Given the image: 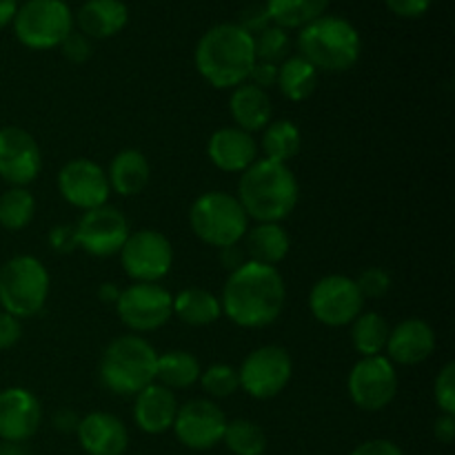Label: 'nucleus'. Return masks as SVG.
<instances>
[{
    "mask_svg": "<svg viewBox=\"0 0 455 455\" xmlns=\"http://www.w3.org/2000/svg\"><path fill=\"white\" fill-rule=\"evenodd\" d=\"M287 284L278 267L244 260L227 278L220 293L222 315L235 327L265 329L280 318Z\"/></svg>",
    "mask_w": 455,
    "mask_h": 455,
    "instance_id": "nucleus-1",
    "label": "nucleus"
},
{
    "mask_svg": "<svg viewBox=\"0 0 455 455\" xmlns=\"http://www.w3.org/2000/svg\"><path fill=\"white\" fill-rule=\"evenodd\" d=\"M194 62L204 83L213 89H234L247 83L256 65L253 36L238 22H222L200 36Z\"/></svg>",
    "mask_w": 455,
    "mask_h": 455,
    "instance_id": "nucleus-2",
    "label": "nucleus"
},
{
    "mask_svg": "<svg viewBox=\"0 0 455 455\" xmlns=\"http://www.w3.org/2000/svg\"><path fill=\"white\" fill-rule=\"evenodd\" d=\"M235 198L249 220L283 222L296 209L300 185L289 164L258 158L247 172L240 173Z\"/></svg>",
    "mask_w": 455,
    "mask_h": 455,
    "instance_id": "nucleus-3",
    "label": "nucleus"
},
{
    "mask_svg": "<svg viewBox=\"0 0 455 455\" xmlns=\"http://www.w3.org/2000/svg\"><path fill=\"white\" fill-rule=\"evenodd\" d=\"M298 56L324 74H345L354 69L363 53V38L354 22L342 16H320L298 34Z\"/></svg>",
    "mask_w": 455,
    "mask_h": 455,
    "instance_id": "nucleus-4",
    "label": "nucleus"
},
{
    "mask_svg": "<svg viewBox=\"0 0 455 455\" xmlns=\"http://www.w3.org/2000/svg\"><path fill=\"white\" fill-rule=\"evenodd\" d=\"M158 351L138 333L118 336L105 347L98 364V376L111 394L133 398L156 382Z\"/></svg>",
    "mask_w": 455,
    "mask_h": 455,
    "instance_id": "nucleus-5",
    "label": "nucleus"
},
{
    "mask_svg": "<svg viewBox=\"0 0 455 455\" xmlns=\"http://www.w3.org/2000/svg\"><path fill=\"white\" fill-rule=\"evenodd\" d=\"M189 227L200 243L222 251L243 243L249 229V218L235 194L207 191L191 204Z\"/></svg>",
    "mask_w": 455,
    "mask_h": 455,
    "instance_id": "nucleus-6",
    "label": "nucleus"
},
{
    "mask_svg": "<svg viewBox=\"0 0 455 455\" xmlns=\"http://www.w3.org/2000/svg\"><path fill=\"white\" fill-rule=\"evenodd\" d=\"M52 278L36 256H13L0 267V307L13 318H34L44 309Z\"/></svg>",
    "mask_w": 455,
    "mask_h": 455,
    "instance_id": "nucleus-7",
    "label": "nucleus"
},
{
    "mask_svg": "<svg viewBox=\"0 0 455 455\" xmlns=\"http://www.w3.org/2000/svg\"><path fill=\"white\" fill-rule=\"evenodd\" d=\"M12 25L18 43L36 52L58 49L76 29L74 13L65 0H27L18 4Z\"/></svg>",
    "mask_w": 455,
    "mask_h": 455,
    "instance_id": "nucleus-8",
    "label": "nucleus"
},
{
    "mask_svg": "<svg viewBox=\"0 0 455 455\" xmlns=\"http://www.w3.org/2000/svg\"><path fill=\"white\" fill-rule=\"evenodd\" d=\"M240 389L253 400H274L293 378V360L284 347L265 345L253 349L238 367Z\"/></svg>",
    "mask_w": 455,
    "mask_h": 455,
    "instance_id": "nucleus-9",
    "label": "nucleus"
},
{
    "mask_svg": "<svg viewBox=\"0 0 455 455\" xmlns=\"http://www.w3.org/2000/svg\"><path fill=\"white\" fill-rule=\"evenodd\" d=\"M116 311L132 333H151L173 318V296L160 283H133L118 293Z\"/></svg>",
    "mask_w": 455,
    "mask_h": 455,
    "instance_id": "nucleus-10",
    "label": "nucleus"
},
{
    "mask_svg": "<svg viewBox=\"0 0 455 455\" xmlns=\"http://www.w3.org/2000/svg\"><path fill=\"white\" fill-rule=\"evenodd\" d=\"M398 371L387 355L360 358L347 378L349 398L360 411H385L398 395Z\"/></svg>",
    "mask_w": 455,
    "mask_h": 455,
    "instance_id": "nucleus-11",
    "label": "nucleus"
},
{
    "mask_svg": "<svg viewBox=\"0 0 455 455\" xmlns=\"http://www.w3.org/2000/svg\"><path fill=\"white\" fill-rule=\"evenodd\" d=\"M309 311L324 327H349L364 311V298L354 278L329 274L311 287Z\"/></svg>",
    "mask_w": 455,
    "mask_h": 455,
    "instance_id": "nucleus-12",
    "label": "nucleus"
},
{
    "mask_svg": "<svg viewBox=\"0 0 455 455\" xmlns=\"http://www.w3.org/2000/svg\"><path fill=\"white\" fill-rule=\"evenodd\" d=\"M118 256L133 283H160L173 267L172 240L156 229L132 231Z\"/></svg>",
    "mask_w": 455,
    "mask_h": 455,
    "instance_id": "nucleus-13",
    "label": "nucleus"
},
{
    "mask_svg": "<svg viewBox=\"0 0 455 455\" xmlns=\"http://www.w3.org/2000/svg\"><path fill=\"white\" fill-rule=\"evenodd\" d=\"M76 244L93 258L118 256L123 244L127 243L132 227L127 216L111 204L83 212L80 220L74 225Z\"/></svg>",
    "mask_w": 455,
    "mask_h": 455,
    "instance_id": "nucleus-14",
    "label": "nucleus"
},
{
    "mask_svg": "<svg viewBox=\"0 0 455 455\" xmlns=\"http://www.w3.org/2000/svg\"><path fill=\"white\" fill-rule=\"evenodd\" d=\"M227 416L213 400L194 398L178 407L172 431L178 443L191 451H209L222 443Z\"/></svg>",
    "mask_w": 455,
    "mask_h": 455,
    "instance_id": "nucleus-15",
    "label": "nucleus"
},
{
    "mask_svg": "<svg viewBox=\"0 0 455 455\" xmlns=\"http://www.w3.org/2000/svg\"><path fill=\"white\" fill-rule=\"evenodd\" d=\"M56 187L60 198L80 212L102 207L111 194L107 172L92 158H71L62 164Z\"/></svg>",
    "mask_w": 455,
    "mask_h": 455,
    "instance_id": "nucleus-16",
    "label": "nucleus"
},
{
    "mask_svg": "<svg viewBox=\"0 0 455 455\" xmlns=\"http://www.w3.org/2000/svg\"><path fill=\"white\" fill-rule=\"evenodd\" d=\"M43 172V151L22 127L0 129V178L9 187H27Z\"/></svg>",
    "mask_w": 455,
    "mask_h": 455,
    "instance_id": "nucleus-17",
    "label": "nucleus"
},
{
    "mask_svg": "<svg viewBox=\"0 0 455 455\" xmlns=\"http://www.w3.org/2000/svg\"><path fill=\"white\" fill-rule=\"evenodd\" d=\"M43 422L40 400L25 387L0 391V440L22 444L34 438Z\"/></svg>",
    "mask_w": 455,
    "mask_h": 455,
    "instance_id": "nucleus-18",
    "label": "nucleus"
},
{
    "mask_svg": "<svg viewBox=\"0 0 455 455\" xmlns=\"http://www.w3.org/2000/svg\"><path fill=\"white\" fill-rule=\"evenodd\" d=\"M438 338L434 327L422 318H407L395 324L387 340V358L394 364L416 367L435 354Z\"/></svg>",
    "mask_w": 455,
    "mask_h": 455,
    "instance_id": "nucleus-19",
    "label": "nucleus"
},
{
    "mask_svg": "<svg viewBox=\"0 0 455 455\" xmlns=\"http://www.w3.org/2000/svg\"><path fill=\"white\" fill-rule=\"evenodd\" d=\"M258 140L238 127H220L209 136L207 158L225 173H243L258 160Z\"/></svg>",
    "mask_w": 455,
    "mask_h": 455,
    "instance_id": "nucleus-20",
    "label": "nucleus"
},
{
    "mask_svg": "<svg viewBox=\"0 0 455 455\" xmlns=\"http://www.w3.org/2000/svg\"><path fill=\"white\" fill-rule=\"evenodd\" d=\"M76 438L87 455H124L129 447V431L118 416L92 411L80 418Z\"/></svg>",
    "mask_w": 455,
    "mask_h": 455,
    "instance_id": "nucleus-21",
    "label": "nucleus"
},
{
    "mask_svg": "<svg viewBox=\"0 0 455 455\" xmlns=\"http://www.w3.org/2000/svg\"><path fill=\"white\" fill-rule=\"evenodd\" d=\"M178 407L180 404H178L176 394L154 382L138 395H133V422L142 434L163 435L172 431Z\"/></svg>",
    "mask_w": 455,
    "mask_h": 455,
    "instance_id": "nucleus-22",
    "label": "nucleus"
},
{
    "mask_svg": "<svg viewBox=\"0 0 455 455\" xmlns=\"http://www.w3.org/2000/svg\"><path fill=\"white\" fill-rule=\"evenodd\" d=\"M129 9L123 0H87L74 16L76 31L89 40H107L127 27Z\"/></svg>",
    "mask_w": 455,
    "mask_h": 455,
    "instance_id": "nucleus-23",
    "label": "nucleus"
},
{
    "mask_svg": "<svg viewBox=\"0 0 455 455\" xmlns=\"http://www.w3.org/2000/svg\"><path fill=\"white\" fill-rule=\"evenodd\" d=\"M229 114L234 127L256 133L274 120V102H271L269 92L251 83H243L231 89Z\"/></svg>",
    "mask_w": 455,
    "mask_h": 455,
    "instance_id": "nucleus-24",
    "label": "nucleus"
},
{
    "mask_svg": "<svg viewBox=\"0 0 455 455\" xmlns=\"http://www.w3.org/2000/svg\"><path fill=\"white\" fill-rule=\"evenodd\" d=\"M243 247L247 260L278 267L291 251V238L280 222H256L244 234Z\"/></svg>",
    "mask_w": 455,
    "mask_h": 455,
    "instance_id": "nucleus-25",
    "label": "nucleus"
},
{
    "mask_svg": "<svg viewBox=\"0 0 455 455\" xmlns=\"http://www.w3.org/2000/svg\"><path fill=\"white\" fill-rule=\"evenodd\" d=\"M109 189L123 198L142 194L151 180V163L140 149H123L111 158L107 169Z\"/></svg>",
    "mask_w": 455,
    "mask_h": 455,
    "instance_id": "nucleus-26",
    "label": "nucleus"
},
{
    "mask_svg": "<svg viewBox=\"0 0 455 455\" xmlns=\"http://www.w3.org/2000/svg\"><path fill=\"white\" fill-rule=\"evenodd\" d=\"M173 315L189 327H209L222 318L220 298L203 287L182 289L173 296Z\"/></svg>",
    "mask_w": 455,
    "mask_h": 455,
    "instance_id": "nucleus-27",
    "label": "nucleus"
},
{
    "mask_svg": "<svg viewBox=\"0 0 455 455\" xmlns=\"http://www.w3.org/2000/svg\"><path fill=\"white\" fill-rule=\"evenodd\" d=\"M302 147V133L296 123L289 118H274L265 129L258 142V149L262 151V158L271 163L289 164Z\"/></svg>",
    "mask_w": 455,
    "mask_h": 455,
    "instance_id": "nucleus-28",
    "label": "nucleus"
},
{
    "mask_svg": "<svg viewBox=\"0 0 455 455\" xmlns=\"http://www.w3.org/2000/svg\"><path fill=\"white\" fill-rule=\"evenodd\" d=\"M200 367L198 358L185 349H173L158 354V363H156V382L172 391H182L194 387L200 380Z\"/></svg>",
    "mask_w": 455,
    "mask_h": 455,
    "instance_id": "nucleus-29",
    "label": "nucleus"
},
{
    "mask_svg": "<svg viewBox=\"0 0 455 455\" xmlns=\"http://www.w3.org/2000/svg\"><path fill=\"white\" fill-rule=\"evenodd\" d=\"M275 87L280 89V93L287 100L305 102L315 93L318 71L302 56H289L287 60L278 65V83H275Z\"/></svg>",
    "mask_w": 455,
    "mask_h": 455,
    "instance_id": "nucleus-30",
    "label": "nucleus"
},
{
    "mask_svg": "<svg viewBox=\"0 0 455 455\" xmlns=\"http://www.w3.org/2000/svg\"><path fill=\"white\" fill-rule=\"evenodd\" d=\"M331 0H265L271 25L283 29H302L327 13Z\"/></svg>",
    "mask_w": 455,
    "mask_h": 455,
    "instance_id": "nucleus-31",
    "label": "nucleus"
},
{
    "mask_svg": "<svg viewBox=\"0 0 455 455\" xmlns=\"http://www.w3.org/2000/svg\"><path fill=\"white\" fill-rule=\"evenodd\" d=\"M351 327V345L358 351L360 358H371V355H385L387 340H389V323L385 315L378 311H363Z\"/></svg>",
    "mask_w": 455,
    "mask_h": 455,
    "instance_id": "nucleus-32",
    "label": "nucleus"
},
{
    "mask_svg": "<svg viewBox=\"0 0 455 455\" xmlns=\"http://www.w3.org/2000/svg\"><path fill=\"white\" fill-rule=\"evenodd\" d=\"M36 216V198L27 187H9L0 194V227L22 231Z\"/></svg>",
    "mask_w": 455,
    "mask_h": 455,
    "instance_id": "nucleus-33",
    "label": "nucleus"
},
{
    "mask_svg": "<svg viewBox=\"0 0 455 455\" xmlns=\"http://www.w3.org/2000/svg\"><path fill=\"white\" fill-rule=\"evenodd\" d=\"M222 443L234 455H262L267 451V434L258 422L238 418L227 422Z\"/></svg>",
    "mask_w": 455,
    "mask_h": 455,
    "instance_id": "nucleus-34",
    "label": "nucleus"
},
{
    "mask_svg": "<svg viewBox=\"0 0 455 455\" xmlns=\"http://www.w3.org/2000/svg\"><path fill=\"white\" fill-rule=\"evenodd\" d=\"M253 52H256V60L280 65L291 56V38L287 29L269 25L253 36Z\"/></svg>",
    "mask_w": 455,
    "mask_h": 455,
    "instance_id": "nucleus-35",
    "label": "nucleus"
},
{
    "mask_svg": "<svg viewBox=\"0 0 455 455\" xmlns=\"http://www.w3.org/2000/svg\"><path fill=\"white\" fill-rule=\"evenodd\" d=\"M198 382L204 394L212 395V398H229L235 391H240L238 369L225 363L209 364L207 369H203Z\"/></svg>",
    "mask_w": 455,
    "mask_h": 455,
    "instance_id": "nucleus-36",
    "label": "nucleus"
},
{
    "mask_svg": "<svg viewBox=\"0 0 455 455\" xmlns=\"http://www.w3.org/2000/svg\"><path fill=\"white\" fill-rule=\"evenodd\" d=\"M358 284L360 293H363L364 302L367 300H378V298H385L391 291V275L389 271H385L382 267H369L364 269L358 278H354Z\"/></svg>",
    "mask_w": 455,
    "mask_h": 455,
    "instance_id": "nucleus-37",
    "label": "nucleus"
},
{
    "mask_svg": "<svg viewBox=\"0 0 455 455\" xmlns=\"http://www.w3.org/2000/svg\"><path fill=\"white\" fill-rule=\"evenodd\" d=\"M434 400L440 413L455 416V363H447L440 369L434 382Z\"/></svg>",
    "mask_w": 455,
    "mask_h": 455,
    "instance_id": "nucleus-38",
    "label": "nucleus"
},
{
    "mask_svg": "<svg viewBox=\"0 0 455 455\" xmlns=\"http://www.w3.org/2000/svg\"><path fill=\"white\" fill-rule=\"evenodd\" d=\"M58 49H60L62 56H65L67 60L76 62V65H80V62H87L89 58H92V52H93L92 40L76 29L71 31L65 40H62V44Z\"/></svg>",
    "mask_w": 455,
    "mask_h": 455,
    "instance_id": "nucleus-39",
    "label": "nucleus"
},
{
    "mask_svg": "<svg viewBox=\"0 0 455 455\" xmlns=\"http://www.w3.org/2000/svg\"><path fill=\"white\" fill-rule=\"evenodd\" d=\"M22 338L20 320L13 318L7 311H0V351H7L18 345Z\"/></svg>",
    "mask_w": 455,
    "mask_h": 455,
    "instance_id": "nucleus-40",
    "label": "nucleus"
},
{
    "mask_svg": "<svg viewBox=\"0 0 455 455\" xmlns=\"http://www.w3.org/2000/svg\"><path fill=\"white\" fill-rule=\"evenodd\" d=\"M238 25L243 27L244 31H249L251 36H256L258 31H262L265 27H269L271 20H269V13H267L265 4H251V7L244 9V12L240 13Z\"/></svg>",
    "mask_w": 455,
    "mask_h": 455,
    "instance_id": "nucleus-41",
    "label": "nucleus"
},
{
    "mask_svg": "<svg viewBox=\"0 0 455 455\" xmlns=\"http://www.w3.org/2000/svg\"><path fill=\"white\" fill-rule=\"evenodd\" d=\"M434 0H385L391 13L400 18H422L429 12Z\"/></svg>",
    "mask_w": 455,
    "mask_h": 455,
    "instance_id": "nucleus-42",
    "label": "nucleus"
},
{
    "mask_svg": "<svg viewBox=\"0 0 455 455\" xmlns=\"http://www.w3.org/2000/svg\"><path fill=\"white\" fill-rule=\"evenodd\" d=\"M49 244L56 253H71L78 249L76 244V231L74 225H56L49 231Z\"/></svg>",
    "mask_w": 455,
    "mask_h": 455,
    "instance_id": "nucleus-43",
    "label": "nucleus"
},
{
    "mask_svg": "<svg viewBox=\"0 0 455 455\" xmlns=\"http://www.w3.org/2000/svg\"><path fill=\"white\" fill-rule=\"evenodd\" d=\"M247 83H251V84H256V87L269 92V89H274L275 83H278V65L256 60V65L251 67V74H249Z\"/></svg>",
    "mask_w": 455,
    "mask_h": 455,
    "instance_id": "nucleus-44",
    "label": "nucleus"
},
{
    "mask_svg": "<svg viewBox=\"0 0 455 455\" xmlns=\"http://www.w3.org/2000/svg\"><path fill=\"white\" fill-rule=\"evenodd\" d=\"M351 455H404V451L394 443V440L373 438L367 440V443H360L358 447L351 451Z\"/></svg>",
    "mask_w": 455,
    "mask_h": 455,
    "instance_id": "nucleus-45",
    "label": "nucleus"
},
{
    "mask_svg": "<svg viewBox=\"0 0 455 455\" xmlns=\"http://www.w3.org/2000/svg\"><path fill=\"white\" fill-rule=\"evenodd\" d=\"M434 435L443 444H451L455 440V416L449 413H440L434 422Z\"/></svg>",
    "mask_w": 455,
    "mask_h": 455,
    "instance_id": "nucleus-46",
    "label": "nucleus"
},
{
    "mask_svg": "<svg viewBox=\"0 0 455 455\" xmlns=\"http://www.w3.org/2000/svg\"><path fill=\"white\" fill-rule=\"evenodd\" d=\"M18 12V0H0V29L12 25Z\"/></svg>",
    "mask_w": 455,
    "mask_h": 455,
    "instance_id": "nucleus-47",
    "label": "nucleus"
},
{
    "mask_svg": "<svg viewBox=\"0 0 455 455\" xmlns=\"http://www.w3.org/2000/svg\"><path fill=\"white\" fill-rule=\"evenodd\" d=\"M118 289L114 287V284H105V287H100V291H98V296H100V300H105V302H114L116 305V300H118Z\"/></svg>",
    "mask_w": 455,
    "mask_h": 455,
    "instance_id": "nucleus-48",
    "label": "nucleus"
},
{
    "mask_svg": "<svg viewBox=\"0 0 455 455\" xmlns=\"http://www.w3.org/2000/svg\"><path fill=\"white\" fill-rule=\"evenodd\" d=\"M0 455H25V451H22L20 444L3 443V447H0Z\"/></svg>",
    "mask_w": 455,
    "mask_h": 455,
    "instance_id": "nucleus-49",
    "label": "nucleus"
}]
</instances>
